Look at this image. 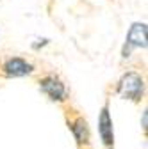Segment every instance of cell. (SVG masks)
I'll return each mask as SVG.
<instances>
[{
	"mask_svg": "<svg viewBox=\"0 0 148 149\" xmlns=\"http://www.w3.org/2000/svg\"><path fill=\"white\" fill-rule=\"evenodd\" d=\"M146 126H148V114H146V110L143 112V130L146 132Z\"/></svg>",
	"mask_w": 148,
	"mask_h": 149,
	"instance_id": "obj_7",
	"label": "cell"
},
{
	"mask_svg": "<svg viewBox=\"0 0 148 149\" xmlns=\"http://www.w3.org/2000/svg\"><path fill=\"white\" fill-rule=\"evenodd\" d=\"M116 92L123 100L139 103L144 96V78L137 71H127L116 84Z\"/></svg>",
	"mask_w": 148,
	"mask_h": 149,
	"instance_id": "obj_1",
	"label": "cell"
},
{
	"mask_svg": "<svg viewBox=\"0 0 148 149\" xmlns=\"http://www.w3.org/2000/svg\"><path fill=\"white\" fill-rule=\"evenodd\" d=\"M98 135L102 144L107 149H113L114 147V130H113V117H111V112H109V105L105 103L100 110V116H98Z\"/></svg>",
	"mask_w": 148,
	"mask_h": 149,
	"instance_id": "obj_5",
	"label": "cell"
},
{
	"mask_svg": "<svg viewBox=\"0 0 148 149\" xmlns=\"http://www.w3.org/2000/svg\"><path fill=\"white\" fill-rule=\"evenodd\" d=\"M39 89L45 92V94L52 100V101H57V103H64L68 100V89L64 85V82L57 77V74H45L38 80Z\"/></svg>",
	"mask_w": 148,
	"mask_h": 149,
	"instance_id": "obj_2",
	"label": "cell"
},
{
	"mask_svg": "<svg viewBox=\"0 0 148 149\" xmlns=\"http://www.w3.org/2000/svg\"><path fill=\"white\" fill-rule=\"evenodd\" d=\"M146 23L136 22L130 25L127 32V39H125V46H123V59H127L130 52L134 48H143L146 50Z\"/></svg>",
	"mask_w": 148,
	"mask_h": 149,
	"instance_id": "obj_4",
	"label": "cell"
},
{
	"mask_svg": "<svg viewBox=\"0 0 148 149\" xmlns=\"http://www.w3.org/2000/svg\"><path fill=\"white\" fill-rule=\"evenodd\" d=\"M68 126L71 130V135L75 139V142L79 144V147H87L89 142H91V133H89L87 121L82 116H75L73 119L68 121Z\"/></svg>",
	"mask_w": 148,
	"mask_h": 149,
	"instance_id": "obj_6",
	"label": "cell"
},
{
	"mask_svg": "<svg viewBox=\"0 0 148 149\" xmlns=\"http://www.w3.org/2000/svg\"><path fill=\"white\" fill-rule=\"evenodd\" d=\"M34 73V66L23 57H9L0 64V74L6 78H20Z\"/></svg>",
	"mask_w": 148,
	"mask_h": 149,
	"instance_id": "obj_3",
	"label": "cell"
}]
</instances>
